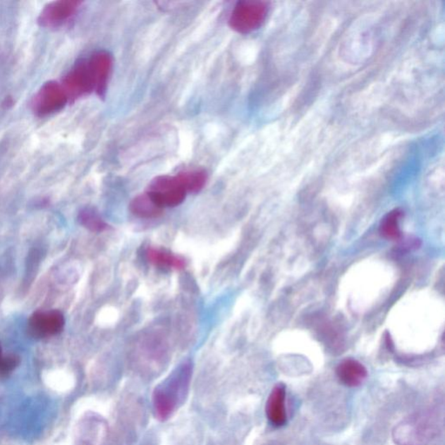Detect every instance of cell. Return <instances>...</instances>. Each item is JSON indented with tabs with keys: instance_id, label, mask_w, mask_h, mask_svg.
<instances>
[{
	"instance_id": "cell-6",
	"label": "cell",
	"mask_w": 445,
	"mask_h": 445,
	"mask_svg": "<svg viewBox=\"0 0 445 445\" xmlns=\"http://www.w3.org/2000/svg\"><path fill=\"white\" fill-rule=\"evenodd\" d=\"M65 327V317L57 310H39L28 322L29 334L35 339H46L58 335Z\"/></svg>"
},
{
	"instance_id": "cell-3",
	"label": "cell",
	"mask_w": 445,
	"mask_h": 445,
	"mask_svg": "<svg viewBox=\"0 0 445 445\" xmlns=\"http://www.w3.org/2000/svg\"><path fill=\"white\" fill-rule=\"evenodd\" d=\"M161 208L174 207L183 203L187 192L177 176H159L153 179L147 193Z\"/></svg>"
},
{
	"instance_id": "cell-16",
	"label": "cell",
	"mask_w": 445,
	"mask_h": 445,
	"mask_svg": "<svg viewBox=\"0 0 445 445\" xmlns=\"http://www.w3.org/2000/svg\"><path fill=\"white\" fill-rule=\"evenodd\" d=\"M80 223L90 231L99 233L106 229V224L93 211L85 210L80 215Z\"/></svg>"
},
{
	"instance_id": "cell-1",
	"label": "cell",
	"mask_w": 445,
	"mask_h": 445,
	"mask_svg": "<svg viewBox=\"0 0 445 445\" xmlns=\"http://www.w3.org/2000/svg\"><path fill=\"white\" fill-rule=\"evenodd\" d=\"M439 432L436 422L428 415L411 416L394 429V439L398 445H426Z\"/></svg>"
},
{
	"instance_id": "cell-18",
	"label": "cell",
	"mask_w": 445,
	"mask_h": 445,
	"mask_svg": "<svg viewBox=\"0 0 445 445\" xmlns=\"http://www.w3.org/2000/svg\"><path fill=\"white\" fill-rule=\"evenodd\" d=\"M2 358V349H1V346H0V359H1Z\"/></svg>"
},
{
	"instance_id": "cell-5",
	"label": "cell",
	"mask_w": 445,
	"mask_h": 445,
	"mask_svg": "<svg viewBox=\"0 0 445 445\" xmlns=\"http://www.w3.org/2000/svg\"><path fill=\"white\" fill-rule=\"evenodd\" d=\"M68 101V96L62 85L57 82H48L33 99V110L37 115L46 116L62 109Z\"/></svg>"
},
{
	"instance_id": "cell-10",
	"label": "cell",
	"mask_w": 445,
	"mask_h": 445,
	"mask_svg": "<svg viewBox=\"0 0 445 445\" xmlns=\"http://www.w3.org/2000/svg\"><path fill=\"white\" fill-rule=\"evenodd\" d=\"M286 390L285 385L276 384L269 396L267 403L268 420L275 426H283L286 422Z\"/></svg>"
},
{
	"instance_id": "cell-12",
	"label": "cell",
	"mask_w": 445,
	"mask_h": 445,
	"mask_svg": "<svg viewBox=\"0 0 445 445\" xmlns=\"http://www.w3.org/2000/svg\"><path fill=\"white\" fill-rule=\"evenodd\" d=\"M130 210L138 218L147 219L159 218L163 213V208L159 207L147 193L134 198L130 205Z\"/></svg>"
},
{
	"instance_id": "cell-15",
	"label": "cell",
	"mask_w": 445,
	"mask_h": 445,
	"mask_svg": "<svg viewBox=\"0 0 445 445\" xmlns=\"http://www.w3.org/2000/svg\"><path fill=\"white\" fill-rule=\"evenodd\" d=\"M403 213L401 211H392L385 217L381 223L380 233L384 238L396 240L401 237L399 229V220L401 219Z\"/></svg>"
},
{
	"instance_id": "cell-11",
	"label": "cell",
	"mask_w": 445,
	"mask_h": 445,
	"mask_svg": "<svg viewBox=\"0 0 445 445\" xmlns=\"http://www.w3.org/2000/svg\"><path fill=\"white\" fill-rule=\"evenodd\" d=\"M336 374L340 381L349 387L359 386L368 375L365 366L354 359H346L340 362L336 368Z\"/></svg>"
},
{
	"instance_id": "cell-7",
	"label": "cell",
	"mask_w": 445,
	"mask_h": 445,
	"mask_svg": "<svg viewBox=\"0 0 445 445\" xmlns=\"http://www.w3.org/2000/svg\"><path fill=\"white\" fill-rule=\"evenodd\" d=\"M62 85L69 100L78 99L95 92V84H93L88 61L78 62L67 74Z\"/></svg>"
},
{
	"instance_id": "cell-9",
	"label": "cell",
	"mask_w": 445,
	"mask_h": 445,
	"mask_svg": "<svg viewBox=\"0 0 445 445\" xmlns=\"http://www.w3.org/2000/svg\"><path fill=\"white\" fill-rule=\"evenodd\" d=\"M88 63L95 84V92L99 97H104L111 73L112 57L107 51H101L93 54Z\"/></svg>"
},
{
	"instance_id": "cell-13",
	"label": "cell",
	"mask_w": 445,
	"mask_h": 445,
	"mask_svg": "<svg viewBox=\"0 0 445 445\" xmlns=\"http://www.w3.org/2000/svg\"><path fill=\"white\" fill-rule=\"evenodd\" d=\"M150 263L156 267L166 269L182 270L185 267V260L183 257L174 255L166 250L157 248H150L147 252Z\"/></svg>"
},
{
	"instance_id": "cell-8",
	"label": "cell",
	"mask_w": 445,
	"mask_h": 445,
	"mask_svg": "<svg viewBox=\"0 0 445 445\" xmlns=\"http://www.w3.org/2000/svg\"><path fill=\"white\" fill-rule=\"evenodd\" d=\"M80 2L57 1L49 4L41 13L39 22L44 28H57L65 25L77 13Z\"/></svg>"
},
{
	"instance_id": "cell-14",
	"label": "cell",
	"mask_w": 445,
	"mask_h": 445,
	"mask_svg": "<svg viewBox=\"0 0 445 445\" xmlns=\"http://www.w3.org/2000/svg\"><path fill=\"white\" fill-rule=\"evenodd\" d=\"M184 185L187 193H196L204 188L207 181V175L205 171L194 170L184 171L178 174Z\"/></svg>"
},
{
	"instance_id": "cell-4",
	"label": "cell",
	"mask_w": 445,
	"mask_h": 445,
	"mask_svg": "<svg viewBox=\"0 0 445 445\" xmlns=\"http://www.w3.org/2000/svg\"><path fill=\"white\" fill-rule=\"evenodd\" d=\"M189 377V369L184 367L166 386L157 389L154 394V406L156 413L160 418H166L173 413L177 405L178 396L186 388Z\"/></svg>"
},
{
	"instance_id": "cell-2",
	"label": "cell",
	"mask_w": 445,
	"mask_h": 445,
	"mask_svg": "<svg viewBox=\"0 0 445 445\" xmlns=\"http://www.w3.org/2000/svg\"><path fill=\"white\" fill-rule=\"evenodd\" d=\"M269 6L259 0H245L235 6L230 17V26L242 35H249L260 29L267 20Z\"/></svg>"
},
{
	"instance_id": "cell-17",
	"label": "cell",
	"mask_w": 445,
	"mask_h": 445,
	"mask_svg": "<svg viewBox=\"0 0 445 445\" xmlns=\"http://www.w3.org/2000/svg\"><path fill=\"white\" fill-rule=\"evenodd\" d=\"M20 364V358L16 355H9L0 359V375L6 376L12 372Z\"/></svg>"
}]
</instances>
